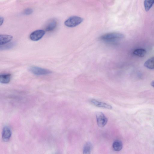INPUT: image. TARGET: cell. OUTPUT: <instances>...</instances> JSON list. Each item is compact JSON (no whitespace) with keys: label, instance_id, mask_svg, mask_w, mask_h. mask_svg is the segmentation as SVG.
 I'll use <instances>...</instances> for the list:
<instances>
[{"label":"cell","instance_id":"1","mask_svg":"<svg viewBox=\"0 0 154 154\" xmlns=\"http://www.w3.org/2000/svg\"><path fill=\"white\" fill-rule=\"evenodd\" d=\"M124 38V35L122 33L112 32L104 34L100 37L101 40L105 41H111L115 40H120Z\"/></svg>","mask_w":154,"mask_h":154},{"label":"cell","instance_id":"2","mask_svg":"<svg viewBox=\"0 0 154 154\" xmlns=\"http://www.w3.org/2000/svg\"><path fill=\"white\" fill-rule=\"evenodd\" d=\"M83 19L78 16H72L70 17L64 22L65 25L69 27H73L81 23Z\"/></svg>","mask_w":154,"mask_h":154},{"label":"cell","instance_id":"3","mask_svg":"<svg viewBox=\"0 0 154 154\" xmlns=\"http://www.w3.org/2000/svg\"><path fill=\"white\" fill-rule=\"evenodd\" d=\"M29 70L31 73L37 75H46L52 73V72L48 69L37 66H31L29 68Z\"/></svg>","mask_w":154,"mask_h":154},{"label":"cell","instance_id":"4","mask_svg":"<svg viewBox=\"0 0 154 154\" xmlns=\"http://www.w3.org/2000/svg\"><path fill=\"white\" fill-rule=\"evenodd\" d=\"M96 116L98 125L101 128L104 127L107 122V118L101 112H97Z\"/></svg>","mask_w":154,"mask_h":154},{"label":"cell","instance_id":"5","mask_svg":"<svg viewBox=\"0 0 154 154\" xmlns=\"http://www.w3.org/2000/svg\"><path fill=\"white\" fill-rule=\"evenodd\" d=\"M45 31L42 29L35 30L30 35V39L33 41H36L41 39L45 34Z\"/></svg>","mask_w":154,"mask_h":154},{"label":"cell","instance_id":"6","mask_svg":"<svg viewBox=\"0 0 154 154\" xmlns=\"http://www.w3.org/2000/svg\"><path fill=\"white\" fill-rule=\"evenodd\" d=\"M57 25L56 20L52 19L49 20L45 26V30L47 31H51L54 30Z\"/></svg>","mask_w":154,"mask_h":154},{"label":"cell","instance_id":"7","mask_svg":"<svg viewBox=\"0 0 154 154\" xmlns=\"http://www.w3.org/2000/svg\"><path fill=\"white\" fill-rule=\"evenodd\" d=\"M11 135L10 129L8 126H5L3 128L2 133V138L4 141H8Z\"/></svg>","mask_w":154,"mask_h":154},{"label":"cell","instance_id":"8","mask_svg":"<svg viewBox=\"0 0 154 154\" xmlns=\"http://www.w3.org/2000/svg\"><path fill=\"white\" fill-rule=\"evenodd\" d=\"M91 103L93 105L97 107L108 109H111L112 108V106L110 105L99 101L95 99L91 100Z\"/></svg>","mask_w":154,"mask_h":154},{"label":"cell","instance_id":"9","mask_svg":"<svg viewBox=\"0 0 154 154\" xmlns=\"http://www.w3.org/2000/svg\"><path fill=\"white\" fill-rule=\"evenodd\" d=\"M13 36L9 35H0V45L6 44L9 42L12 39Z\"/></svg>","mask_w":154,"mask_h":154},{"label":"cell","instance_id":"10","mask_svg":"<svg viewBox=\"0 0 154 154\" xmlns=\"http://www.w3.org/2000/svg\"><path fill=\"white\" fill-rule=\"evenodd\" d=\"M11 75L10 74H4L0 75V82L3 84L8 83L11 79Z\"/></svg>","mask_w":154,"mask_h":154},{"label":"cell","instance_id":"11","mask_svg":"<svg viewBox=\"0 0 154 154\" xmlns=\"http://www.w3.org/2000/svg\"><path fill=\"white\" fill-rule=\"evenodd\" d=\"M144 66L149 69H154V57L146 60L144 63Z\"/></svg>","mask_w":154,"mask_h":154},{"label":"cell","instance_id":"12","mask_svg":"<svg viewBox=\"0 0 154 154\" xmlns=\"http://www.w3.org/2000/svg\"><path fill=\"white\" fill-rule=\"evenodd\" d=\"M146 50L141 48H137L134 50L133 54L136 56L140 57H143L146 54Z\"/></svg>","mask_w":154,"mask_h":154},{"label":"cell","instance_id":"13","mask_svg":"<svg viewBox=\"0 0 154 154\" xmlns=\"http://www.w3.org/2000/svg\"><path fill=\"white\" fill-rule=\"evenodd\" d=\"M112 146L114 150L119 151H120L122 148V143L120 140H116L113 143Z\"/></svg>","mask_w":154,"mask_h":154},{"label":"cell","instance_id":"14","mask_svg":"<svg viewBox=\"0 0 154 154\" xmlns=\"http://www.w3.org/2000/svg\"><path fill=\"white\" fill-rule=\"evenodd\" d=\"M92 148V145L90 142H87L83 148V154H90Z\"/></svg>","mask_w":154,"mask_h":154},{"label":"cell","instance_id":"15","mask_svg":"<svg viewBox=\"0 0 154 154\" xmlns=\"http://www.w3.org/2000/svg\"><path fill=\"white\" fill-rule=\"evenodd\" d=\"M154 4V0H145L144 1V6L146 11H149Z\"/></svg>","mask_w":154,"mask_h":154},{"label":"cell","instance_id":"16","mask_svg":"<svg viewBox=\"0 0 154 154\" xmlns=\"http://www.w3.org/2000/svg\"><path fill=\"white\" fill-rule=\"evenodd\" d=\"M15 44L14 42H11L2 45V46L0 45V50H7L11 48L15 45Z\"/></svg>","mask_w":154,"mask_h":154},{"label":"cell","instance_id":"17","mask_svg":"<svg viewBox=\"0 0 154 154\" xmlns=\"http://www.w3.org/2000/svg\"><path fill=\"white\" fill-rule=\"evenodd\" d=\"M33 10L30 8H27L25 10L23 14L26 15H30L33 13Z\"/></svg>","mask_w":154,"mask_h":154},{"label":"cell","instance_id":"18","mask_svg":"<svg viewBox=\"0 0 154 154\" xmlns=\"http://www.w3.org/2000/svg\"><path fill=\"white\" fill-rule=\"evenodd\" d=\"M4 20V19L3 17H0V25L1 26L3 23Z\"/></svg>","mask_w":154,"mask_h":154},{"label":"cell","instance_id":"19","mask_svg":"<svg viewBox=\"0 0 154 154\" xmlns=\"http://www.w3.org/2000/svg\"><path fill=\"white\" fill-rule=\"evenodd\" d=\"M151 86L154 88V80L152 81L151 83Z\"/></svg>","mask_w":154,"mask_h":154}]
</instances>
